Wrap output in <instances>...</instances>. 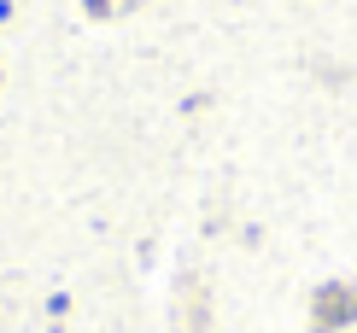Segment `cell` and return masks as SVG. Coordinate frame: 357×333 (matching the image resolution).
<instances>
[{
  "label": "cell",
  "mask_w": 357,
  "mask_h": 333,
  "mask_svg": "<svg viewBox=\"0 0 357 333\" xmlns=\"http://www.w3.org/2000/svg\"><path fill=\"white\" fill-rule=\"evenodd\" d=\"M357 322V281H334L317 293V333H334V327H351Z\"/></svg>",
  "instance_id": "cell-1"
}]
</instances>
